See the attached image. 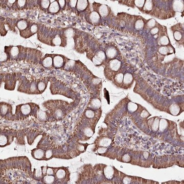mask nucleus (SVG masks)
Instances as JSON below:
<instances>
[{
    "label": "nucleus",
    "mask_w": 184,
    "mask_h": 184,
    "mask_svg": "<svg viewBox=\"0 0 184 184\" xmlns=\"http://www.w3.org/2000/svg\"><path fill=\"white\" fill-rule=\"evenodd\" d=\"M68 103L62 100H49L45 102L43 105L48 110L50 117L60 120L64 118L66 114Z\"/></svg>",
    "instance_id": "f257e3e1"
},
{
    "label": "nucleus",
    "mask_w": 184,
    "mask_h": 184,
    "mask_svg": "<svg viewBox=\"0 0 184 184\" xmlns=\"http://www.w3.org/2000/svg\"><path fill=\"white\" fill-rule=\"evenodd\" d=\"M40 110L39 106L34 103H27L16 106L15 120H23L29 116L37 117V113Z\"/></svg>",
    "instance_id": "f03ea898"
},
{
    "label": "nucleus",
    "mask_w": 184,
    "mask_h": 184,
    "mask_svg": "<svg viewBox=\"0 0 184 184\" xmlns=\"http://www.w3.org/2000/svg\"><path fill=\"white\" fill-rule=\"evenodd\" d=\"M37 80H33L32 81H30L28 80H24L23 84L20 83V86L18 89V91L20 89H22L21 92L28 94H40V92L37 89Z\"/></svg>",
    "instance_id": "7ed1b4c3"
},
{
    "label": "nucleus",
    "mask_w": 184,
    "mask_h": 184,
    "mask_svg": "<svg viewBox=\"0 0 184 184\" xmlns=\"http://www.w3.org/2000/svg\"><path fill=\"white\" fill-rule=\"evenodd\" d=\"M55 182L56 183H66L68 182V179H69L70 173L67 167L55 168Z\"/></svg>",
    "instance_id": "20e7f679"
},
{
    "label": "nucleus",
    "mask_w": 184,
    "mask_h": 184,
    "mask_svg": "<svg viewBox=\"0 0 184 184\" xmlns=\"http://www.w3.org/2000/svg\"><path fill=\"white\" fill-rule=\"evenodd\" d=\"M1 116L3 118L9 120L10 117V120H15V115L12 114V108L10 104L6 102H1Z\"/></svg>",
    "instance_id": "39448f33"
},
{
    "label": "nucleus",
    "mask_w": 184,
    "mask_h": 184,
    "mask_svg": "<svg viewBox=\"0 0 184 184\" xmlns=\"http://www.w3.org/2000/svg\"><path fill=\"white\" fill-rule=\"evenodd\" d=\"M4 52L9 60H18L20 57V46H5Z\"/></svg>",
    "instance_id": "423d86ee"
},
{
    "label": "nucleus",
    "mask_w": 184,
    "mask_h": 184,
    "mask_svg": "<svg viewBox=\"0 0 184 184\" xmlns=\"http://www.w3.org/2000/svg\"><path fill=\"white\" fill-rule=\"evenodd\" d=\"M121 64L120 60L117 58L109 60L106 65L105 73L108 72L110 74L113 72L114 75L115 74V73L118 72L120 69Z\"/></svg>",
    "instance_id": "0eeeda50"
},
{
    "label": "nucleus",
    "mask_w": 184,
    "mask_h": 184,
    "mask_svg": "<svg viewBox=\"0 0 184 184\" xmlns=\"http://www.w3.org/2000/svg\"><path fill=\"white\" fill-rule=\"evenodd\" d=\"M94 11H96L102 18H106L110 14V7L106 5L101 4L99 3H93Z\"/></svg>",
    "instance_id": "6e6552de"
},
{
    "label": "nucleus",
    "mask_w": 184,
    "mask_h": 184,
    "mask_svg": "<svg viewBox=\"0 0 184 184\" xmlns=\"http://www.w3.org/2000/svg\"><path fill=\"white\" fill-rule=\"evenodd\" d=\"M53 58V65L55 69H60L66 64V57L59 54H51Z\"/></svg>",
    "instance_id": "1a4fd4ad"
},
{
    "label": "nucleus",
    "mask_w": 184,
    "mask_h": 184,
    "mask_svg": "<svg viewBox=\"0 0 184 184\" xmlns=\"http://www.w3.org/2000/svg\"><path fill=\"white\" fill-rule=\"evenodd\" d=\"M106 57L105 53L103 51H98L92 57V61L95 66L101 65L106 61Z\"/></svg>",
    "instance_id": "9d476101"
},
{
    "label": "nucleus",
    "mask_w": 184,
    "mask_h": 184,
    "mask_svg": "<svg viewBox=\"0 0 184 184\" xmlns=\"http://www.w3.org/2000/svg\"><path fill=\"white\" fill-rule=\"evenodd\" d=\"M31 1H32L16 0L12 5L11 9L14 10H22L29 9L28 7L31 6V5H29V3H30Z\"/></svg>",
    "instance_id": "9b49d317"
},
{
    "label": "nucleus",
    "mask_w": 184,
    "mask_h": 184,
    "mask_svg": "<svg viewBox=\"0 0 184 184\" xmlns=\"http://www.w3.org/2000/svg\"><path fill=\"white\" fill-rule=\"evenodd\" d=\"M100 20L101 17L96 11H92L88 14V21L91 24L97 25L100 22Z\"/></svg>",
    "instance_id": "f8f14e48"
},
{
    "label": "nucleus",
    "mask_w": 184,
    "mask_h": 184,
    "mask_svg": "<svg viewBox=\"0 0 184 184\" xmlns=\"http://www.w3.org/2000/svg\"><path fill=\"white\" fill-rule=\"evenodd\" d=\"M31 155L36 160H45V150L41 148H35L31 150Z\"/></svg>",
    "instance_id": "ddd939ff"
},
{
    "label": "nucleus",
    "mask_w": 184,
    "mask_h": 184,
    "mask_svg": "<svg viewBox=\"0 0 184 184\" xmlns=\"http://www.w3.org/2000/svg\"><path fill=\"white\" fill-rule=\"evenodd\" d=\"M48 77H45L40 80H37V89L40 92V94L43 93L45 91L48 85Z\"/></svg>",
    "instance_id": "4468645a"
},
{
    "label": "nucleus",
    "mask_w": 184,
    "mask_h": 184,
    "mask_svg": "<svg viewBox=\"0 0 184 184\" xmlns=\"http://www.w3.org/2000/svg\"><path fill=\"white\" fill-rule=\"evenodd\" d=\"M105 53L106 59L111 60V59L116 58V57L118 54V51H117L115 47H111L108 48L106 49Z\"/></svg>",
    "instance_id": "2eb2a0df"
},
{
    "label": "nucleus",
    "mask_w": 184,
    "mask_h": 184,
    "mask_svg": "<svg viewBox=\"0 0 184 184\" xmlns=\"http://www.w3.org/2000/svg\"><path fill=\"white\" fill-rule=\"evenodd\" d=\"M42 64L44 68L46 69L53 67V58L51 54H46L42 59Z\"/></svg>",
    "instance_id": "dca6fc26"
},
{
    "label": "nucleus",
    "mask_w": 184,
    "mask_h": 184,
    "mask_svg": "<svg viewBox=\"0 0 184 184\" xmlns=\"http://www.w3.org/2000/svg\"><path fill=\"white\" fill-rule=\"evenodd\" d=\"M31 24H31V23L29 22L26 19H21L18 21L16 25L19 31H22L26 29L29 27L30 26Z\"/></svg>",
    "instance_id": "f3484780"
},
{
    "label": "nucleus",
    "mask_w": 184,
    "mask_h": 184,
    "mask_svg": "<svg viewBox=\"0 0 184 184\" xmlns=\"http://www.w3.org/2000/svg\"><path fill=\"white\" fill-rule=\"evenodd\" d=\"M10 139L9 136L5 133H1L0 136V146L1 147H5L11 144Z\"/></svg>",
    "instance_id": "a211bd4d"
},
{
    "label": "nucleus",
    "mask_w": 184,
    "mask_h": 184,
    "mask_svg": "<svg viewBox=\"0 0 184 184\" xmlns=\"http://www.w3.org/2000/svg\"><path fill=\"white\" fill-rule=\"evenodd\" d=\"M60 9V8L59 6V4L57 2V0H56L51 3L50 6L48 9V13L55 14L58 13Z\"/></svg>",
    "instance_id": "6ab92c4d"
},
{
    "label": "nucleus",
    "mask_w": 184,
    "mask_h": 184,
    "mask_svg": "<svg viewBox=\"0 0 184 184\" xmlns=\"http://www.w3.org/2000/svg\"><path fill=\"white\" fill-rule=\"evenodd\" d=\"M103 172L105 178L107 179L111 180L113 178L114 174V168L111 166H105Z\"/></svg>",
    "instance_id": "aec40b11"
},
{
    "label": "nucleus",
    "mask_w": 184,
    "mask_h": 184,
    "mask_svg": "<svg viewBox=\"0 0 184 184\" xmlns=\"http://www.w3.org/2000/svg\"><path fill=\"white\" fill-rule=\"evenodd\" d=\"M89 1L88 0H78L77 1L76 9L79 12L85 10L88 6Z\"/></svg>",
    "instance_id": "412c9836"
},
{
    "label": "nucleus",
    "mask_w": 184,
    "mask_h": 184,
    "mask_svg": "<svg viewBox=\"0 0 184 184\" xmlns=\"http://www.w3.org/2000/svg\"><path fill=\"white\" fill-rule=\"evenodd\" d=\"M159 52L162 55H168L173 52V49L170 46H162L159 48Z\"/></svg>",
    "instance_id": "4be33fe9"
},
{
    "label": "nucleus",
    "mask_w": 184,
    "mask_h": 184,
    "mask_svg": "<svg viewBox=\"0 0 184 184\" xmlns=\"http://www.w3.org/2000/svg\"><path fill=\"white\" fill-rule=\"evenodd\" d=\"M112 143L111 139L107 137H102L100 138V139L98 141V144L99 146L107 147L110 146V145Z\"/></svg>",
    "instance_id": "5701e85b"
},
{
    "label": "nucleus",
    "mask_w": 184,
    "mask_h": 184,
    "mask_svg": "<svg viewBox=\"0 0 184 184\" xmlns=\"http://www.w3.org/2000/svg\"><path fill=\"white\" fill-rule=\"evenodd\" d=\"M42 182L45 184H52L55 183V177L54 175H46L43 176Z\"/></svg>",
    "instance_id": "b1692460"
},
{
    "label": "nucleus",
    "mask_w": 184,
    "mask_h": 184,
    "mask_svg": "<svg viewBox=\"0 0 184 184\" xmlns=\"http://www.w3.org/2000/svg\"><path fill=\"white\" fill-rule=\"evenodd\" d=\"M133 81H134V78L132 74L127 73L125 75H124L123 82L124 84V85L128 86L129 84H131L133 82Z\"/></svg>",
    "instance_id": "393cba45"
},
{
    "label": "nucleus",
    "mask_w": 184,
    "mask_h": 184,
    "mask_svg": "<svg viewBox=\"0 0 184 184\" xmlns=\"http://www.w3.org/2000/svg\"><path fill=\"white\" fill-rule=\"evenodd\" d=\"M90 105L92 110H96L101 107V101L98 98L93 99L90 102Z\"/></svg>",
    "instance_id": "a878e982"
},
{
    "label": "nucleus",
    "mask_w": 184,
    "mask_h": 184,
    "mask_svg": "<svg viewBox=\"0 0 184 184\" xmlns=\"http://www.w3.org/2000/svg\"><path fill=\"white\" fill-rule=\"evenodd\" d=\"M33 178L38 181L42 182L43 175L42 173V169H34L33 173Z\"/></svg>",
    "instance_id": "bb28decb"
},
{
    "label": "nucleus",
    "mask_w": 184,
    "mask_h": 184,
    "mask_svg": "<svg viewBox=\"0 0 184 184\" xmlns=\"http://www.w3.org/2000/svg\"><path fill=\"white\" fill-rule=\"evenodd\" d=\"M49 116H50V115L49 114L48 112L42 111L40 110H38L37 113V117L41 120H47Z\"/></svg>",
    "instance_id": "cd10ccee"
},
{
    "label": "nucleus",
    "mask_w": 184,
    "mask_h": 184,
    "mask_svg": "<svg viewBox=\"0 0 184 184\" xmlns=\"http://www.w3.org/2000/svg\"><path fill=\"white\" fill-rule=\"evenodd\" d=\"M183 34H184V32H183V30H182V29H180V30H175L173 32L174 37L175 40L177 41L178 42H179L182 40V38L183 37Z\"/></svg>",
    "instance_id": "c85d7f7f"
},
{
    "label": "nucleus",
    "mask_w": 184,
    "mask_h": 184,
    "mask_svg": "<svg viewBox=\"0 0 184 184\" xmlns=\"http://www.w3.org/2000/svg\"><path fill=\"white\" fill-rule=\"evenodd\" d=\"M152 1H145L144 6L143 7V10L145 11H151L153 9V3Z\"/></svg>",
    "instance_id": "c756f323"
},
{
    "label": "nucleus",
    "mask_w": 184,
    "mask_h": 184,
    "mask_svg": "<svg viewBox=\"0 0 184 184\" xmlns=\"http://www.w3.org/2000/svg\"><path fill=\"white\" fill-rule=\"evenodd\" d=\"M144 25V22L143 21V20L141 19H139L135 23V28L137 30L140 31L143 29Z\"/></svg>",
    "instance_id": "7c9ffc66"
},
{
    "label": "nucleus",
    "mask_w": 184,
    "mask_h": 184,
    "mask_svg": "<svg viewBox=\"0 0 184 184\" xmlns=\"http://www.w3.org/2000/svg\"><path fill=\"white\" fill-rule=\"evenodd\" d=\"M30 26L29 27L24 30L20 31V35L22 37H24L25 38H27L32 36V34L31 32Z\"/></svg>",
    "instance_id": "2f4dec72"
},
{
    "label": "nucleus",
    "mask_w": 184,
    "mask_h": 184,
    "mask_svg": "<svg viewBox=\"0 0 184 184\" xmlns=\"http://www.w3.org/2000/svg\"><path fill=\"white\" fill-rule=\"evenodd\" d=\"M40 2L39 5H40V6L41 8V9L43 10H48L51 4L50 1H49V0H41V1H40Z\"/></svg>",
    "instance_id": "473e14b6"
},
{
    "label": "nucleus",
    "mask_w": 184,
    "mask_h": 184,
    "mask_svg": "<svg viewBox=\"0 0 184 184\" xmlns=\"http://www.w3.org/2000/svg\"><path fill=\"white\" fill-rule=\"evenodd\" d=\"M159 43L161 46H167L169 44V40L168 36L166 35L161 36L159 39Z\"/></svg>",
    "instance_id": "72a5a7b5"
},
{
    "label": "nucleus",
    "mask_w": 184,
    "mask_h": 184,
    "mask_svg": "<svg viewBox=\"0 0 184 184\" xmlns=\"http://www.w3.org/2000/svg\"><path fill=\"white\" fill-rule=\"evenodd\" d=\"M124 75L122 73H118L114 77V80L118 84H121L123 82Z\"/></svg>",
    "instance_id": "f704fd0d"
},
{
    "label": "nucleus",
    "mask_w": 184,
    "mask_h": 184,
    "mask_svg": "<svg viewBox=\"0 0 184 184\" xmlns=\"http://www.w3.org/2000/svg\"><path fill=\"white\" fill-rule=\"evenodd\" d=\"M84 114L88 119H93L94 118L96 115V112L94 110L89 108L86 110V111L84 112Z\"/></svg>",
    "instance_id": "c9c22d12"
},
{
    "label": "nucleus",
    "mask_w": 184,
    "mask_h": 184,
    "mask_svg": "<svg viewBox=\"0 0 184 184\" xmlns=\"http://www.w3.org/2000/svg\"><path fill=\"white\" fill-rule=\"evenodd\" d=\"M38 29H39V27H38V25L37 24L32 23L31 24L30 26V30L32 35L38 32Z\"/></svg>",
    "instance_id": "e433bc0d"
},
{
    "label": "nucleus",
    "mask_w": 184,
    "mask_h": 184,
    "mask_svg": "<svg viewBox=\"0 0 184 184\" xmlns=\"http://www.w3.org/2000/svg\"><path fill=\"white\" fill-rule=\"evenodd\" d=\"M53 152L52 149H47L45 150V160H49L52 159L53 157Z\"/></svg>",
    "instance_id": "4c0bfd02"
},
{
    "label": "nucleus",
    "mask_w": 184,
    "mask_h": 184,
    "mask_svg": "<svg viewBox=\"0 0 184 184\" xmlns=\"http://www.w3.org/2000/svg\"><path fill=\"white\" fill-rule=\"evenodd\" d=\"M134 2L136 7H137L138 8L140 9V8H143L145 2V0H136Z\"/></svg>",
    "instance_id": "58836bf2"
},
{
    "label": "nucleus",
    "mask_w": 184,
    "mask_h": 184,
    "mask_svg": "<svg viewBox=\"0 0 184 184\" xmlns=\"http://www.w3.org/2000/svg\"><path fill=\"white\" fill-rule=\"evenodd\" d=\"M170 111L171 113H172L174 115H176L180 111V108L178 105L176 104H173L170 106Z\"/></svg>",
    "instance_id": "ea45409f"
},
{
    "label": "nucleus",
    "mask_w": 184,
    "mask_h": 184,
    "mask_svg": "<svg viewBox=\"0 0 184 184\" xmlns=\"http://www.w3.org/2000/svg\"><path fill=\"white\" fill-rule=\"evenodd\" d=\"M146 25H147V27L148 28H153L156 26V21L154 19H151V20L148 21V22H147Z\"/></svg>",
    "instance_id": "a19ab883"
},
{
    "label": "nucleus",
    "mask_w": 184,
    "mask_h": 184,
    "mask_svg": "<svg viewBox=\"0 0 184 184\" xmlns=\"http://www.w3.org/2000/svg\"><path fill=\"white\" fill-rule=\"evenodd\" d=\"M57 2L59 4V6L60 9L62 10H65L66 7L67 6V1L66 0H57Z\"/></svg>",
    "instance_id": "79ce46f5"
},
{
    "label": "nucleus",
    "mask_w": 184,
    "mask_h": 184,
    "mask_svg": "<svg viewBox=\"0 0 184 184\" xmlns=\"http://www.w3.org/2000/svg\"><path fill=\"white\" fill-rule=\"evenodd\" d=\"M69 2L67 3L68 4V6L70 8H75L76 7L77 3V1H68Z\"/></svg>",
    "instance_id": "37998d69"
},
{
    "label": "nucleus",
    "mask_w": 184,
    "mask_h": 184,
    "mask_svg": "<svg viewBox=\"0 0 184 184\" xmlns=\"http://www.w3.org/2000/svg\"><path fill=\"white\" fill-rule=\"evenodd\" d=\"M55 174V168L48 166L46 175H54Z\"/></svg>",
    "instance_id": "c03bdc74"
},
{
    "label": "nucleus",
    "mask_w": 184,
    "mask_h": 184,
    "mask_svg": "<svg viewBox=\"0 0 184 184\" xmlns=\"http://www.w3.org/2000/svg\"><path fill=\"white\" fill-rule=\"evenodd\" d=\"M97 150L98 153H100V154H103V153H105V152H106L107 149L106 148V147L99 146L97 149Z\"/></svg>",
    "instance_id": "a18cd8bd"
},
{
    "label": "nucleus",
    "mask_w": 184,
    "mask_h": 184,
    "mask_svg": "<svg viewBox=\"0 0 184 184\" xmlns=\"http://www.w3.org/2000/svg\"><path fill=\"white\" fill-rule=\"evenodd\" d=\"M128 109L130 111H135L137 109V106L136 104L134 103H130L128 105Z\"/></svg>",
    "instance_id": "49530a36"
},
{
    "label": "nucleus",
    "mask_w": 184,
    "mask_h": 184,
    "mask_svg": "<svg viewBox=\"0 0 184 184\" xmlns=\"http://www.w3.org/2000/svg\"><path fill=\"white\" fill-rule=\"evenodd\" d=\"M15 1H16V0H13V1H10V0H9V1H5L6 4V6L9 7L10 9H11V7L12 6L13 4L15 2Z\"/></svg>",
    "instance_id": "de8ad7c7"
},
{
    "label": "nucleus",
    "mask_w": 184,
    "mask_h": 184,
    "mask_svg": "<svg viewBox=\"0 0 184 184\" xmlns=\"http://www.w3.org/2000/svg\"><path fill=\"white\" fill-rule=\"evenodd\" d=\"M159 32V28L157 27H155L153 28H152L150 30V33L152 35H156Z\"/></svg>",
    "instance_id": "09e8293b"
},
{
    "label": "nucleus",
    "mask_w": 184,
    "mask_h": 184,
    "mask_svg": "<svg viewBox=\"0 0 184 184\" xmlns=\"http://www.w3.org/2000/svg\"><path fill=\"white\" fill-rule=\"evenodd\" d=\"M41 169H42L43 175V176H44L45 175H46V173H47V168H48V166H42L41 167Z\"/></svg>",
    "instance_id": "8fccbe9b"
}]
</instances>
